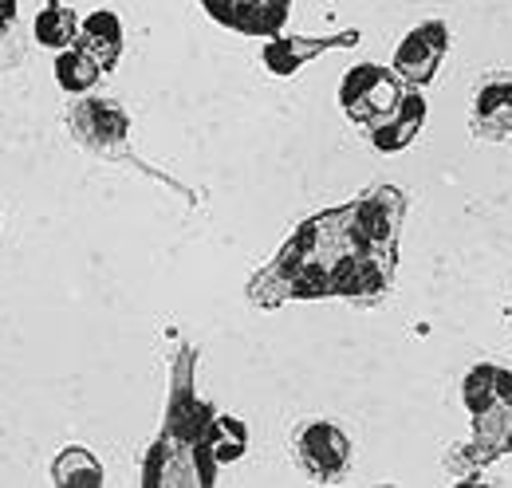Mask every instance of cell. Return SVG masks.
Listing matches in <instances>:
<instances>
[{
    "instance_id": "5",
    "label": "cell",
    "mask_w": 512,
    "mask_h": 488,
    "mask_svg": "<svg viewBox=\"0 0 512 488\" xmlns=\"http://www.w3.org/2000/svg\"><path fill=\"white\" fill-rule=\"evenodd\" d=\"M71 130H79V138H83L87 146L111 150V146H119V142L127 138L130 122H127V115H123V107H115V103H107V99H87V103L75 107Z\"/></svg>"
},
{
    "instance_id": "8",
    "label": "cell",
    "mask_w": 512,
    "mask_h": 488,
    "mask_svg": "<svg viewBox=\"0 0 512 488\" xmlns=\"http://www.w3.org/2000/svg\"><path fill=\"white\" fill-rule=\"evenodd\" d=\"M473 126L489 138H505L512 134V83L497 79V83H485L477 91V103H473Z\"/></svg>"
},
{
    "instance_id": "3",
    "label": "cell",
    "mask_w": 512,
    "mask_h": 488,
    "mask_svg": "<svg viewBox=\"0 0 512 488\" xmlns=\"http://www.w3.org/2000/svg\"><path fill=\"white\" fill-rule=\"evenodd\" d=\"M449 52V32L446 24H438V20H430V24H418L414 32H406V40L398 44V52H394V67L390 71H398L402 79H410V83H430L434 75H438V67L446 60Z\"/></svg>"
},
{
    "instance_id": "4",
    "label": "cell",
    "mask_w": 512,
    "mask_h": 488,
    "mask_svg": "<svg viewBox=\"0 0 512 488\" xmlns=\"http://www.w3.org/2000/svg\"><path fill=\"white\" fill-rule=\"evenodd\" d=\"M351 44H359V32H343V36H280V40H268L260 48V63L272 75H296L304 63H312L323 52L351 48Z\"/></svg>"
},
{
    "instance_id": "2",
    "label": "cell",
    "mask_w": 512,
    "mask_h": 488,
    "mask_svg": "<svg viewBox=\"0 0 512 488\" xmlns=\"http://www.w3.org/2000/svg\"><path fill=\"white\" fill-rule=\"evenodd\" d=\"M292 449H296V461L320 481L347 473V465H351V441L343 437V429H335L331 422H320V418L296 429Z\"/></svg>"
},
{
    "instance_id": "6",
    "label": "cell",
    "mask_w": 512,
    "mask_h": 488,
    "mask_svg": "<svg viewBox=\"0 0 512 488\" xmlns=\"http://www.w3.org/2000/svg\"><path fill=\"white\" fill-rule=\"evenodd\" d=\"M422 122H426V99L414 91V95H402V103L394 107V115H386L379 126H371V142L386 150V154H394V150H406L414 138H418V130H422Z\"/></svg>"
},
{
    "instance_id": "11",
    "label": "cell",
    "mask_w": 512,
    "mask_h": 488,
    "mask_svg": "<svg viewBox=\"0 0 512 488\" xmlns=\"http://www.w3.org/2000/svg\"><path fill=\"white\" fill-rule=\"evenodd\" d=\"M36 40L44 48H56V52L79 44V20H75V12L67 4H60V0H48L40 8V16H36Z\"/></svg>"
},
{
    "instance_id": "7",
    "label": "cell",
    "mask_w": 512,
    "mask_h": 488,
    "mask_svg": "<svg viewBox=\"0 0 512 488\" xmlns=\"http://www.w3.org/2000/svg\"><path fill=\"white\" fill-rule=\"evenodd\" d=\"M79 44L111 71L115 60H119V52H123V24H119V16H115L111 8L91 12V16L79 24Z\"/></svg>"
},
{
    "instance_id": "9",
    "label": "cell",
    "mask_w": 512,
    "mask_h": 488,
    "mask_svg": "<svg viewBox=\"0 0 512 488\" xmlns=\"http://www.w3.org/2000/svg\"><path fill=\"white\" fill-rule=\"evenodd\" d=\"M107 481V473H103V465L95 461V453L91 449H83V445H67L64 453L52 461V485L60 488H103Z\"/></svg>"
},
{
    "instance_id": "12",
    "label": "cell",
    "mask_w": 512,
    "mask_h": 488,
    "mask_svg": "<svg viewBox=\"0 0 512 488\" xmlns=\"http://www.w3.org/2000/svg\"><path fill=\"white\" fill-rule=\"evenodd\" d=\"M245 441H249V433H245V422H237V418H217L213 426L205 429V449L213 453L217 465L221 461H237L245 453Z\"/></svg>"
},
{
    "instance_id": "1",
    "label": "cell",
    "mask_w": 512,
    "mask_h": 488,
    "mask_svg": "<svg viewBox=\"0 0 512 488\" xmlns=\"http://www.w3.org/2000/svg\"><path fill=\"white\" fill-rule=\"evenodd\" d=\"M339 103H343V115L347 119L379 126L402 103V87H398V79L386 67H379V63H359L339 83Z\"/></svg>"
},
{
    "instance_id": "10",
    "label": "cell",
    "mask_w": 512,
    "mask_h": 488,
    "mask_svg": "<svg viewBox=\"0 0 512 488\" xmlns=\"http://www.w3.org/2000/svg\"><path fill=\"white\" fill-rule=\"evenodd\" d=\"M103 71L107 67L95 60L83 44H71V48L60 52V60H56V83H60V91H67V95H87L99 83Z\"/></svg>"
}]
</instances>
